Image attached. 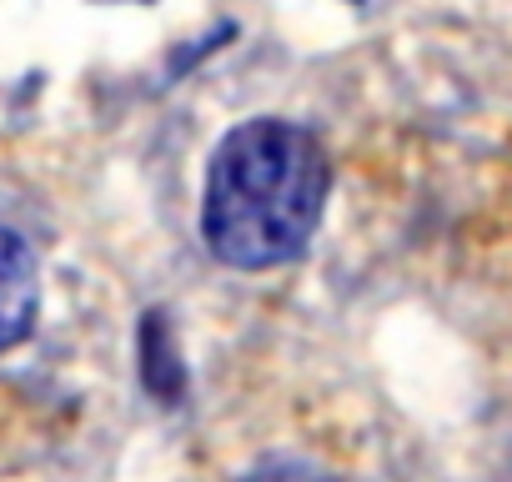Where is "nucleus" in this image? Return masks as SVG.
Here are the masks:
<instances>
[{"label":"nucleus","mask_w":512,"mask_h":482,"mask_svg":"<svg viewBox=\"0 0 512 482\" xmlns=\"http://www.w3.org/2000/svg\"><path fill=\"white\" fill-rule=\"evenodd\" d=\"M332 161L312 126L251 116L221 136L201 191V241L231 272L297 262L322 226Z\"/></svg>","instance_id":"f257e3e1"},{"label":"nucleus","mask_w":512,"mask_h":482,"mask_svg":"<svg viewBox=\"0 0 512 482\" xmlns=\"http://www.w3.org/2000/svg\"><path fill=\"white\" fill-rule=\"evenodd\" d=\"M36 312H41V267L26 241L11 226H0V357L36 332Z\"/></svg>","instance_id":"f03ea898"}]
</instances>
